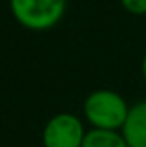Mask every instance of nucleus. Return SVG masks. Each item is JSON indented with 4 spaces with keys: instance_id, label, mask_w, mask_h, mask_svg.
Wrapping results in <instances>:
<instances>
[{
    "instance_id": "2",
    "label": "nucleus",
    "mask_w": 146,
    "mask_h": 147,
    "mask_svg": "<svg viewBox=\"0 0 146 147\" xmlns=\"http://www.w3.org/2000/svg\"><path fill=\"white\" fill-rule=\"evenodd\" d=\"M68 0H10L13 19L26 30L45 32L64 19Z\"/></svg>"
},
{
    "instance_id": "3",
    "label": "nucleus",
    "mask_w": 146,
    "mask_h": 147,
    "mask_svg": "<svg viewBox=\"0 0 146 147\" xmlns=\"http://www.w3.org/2000/svg\"><path fill=\"white\" fill-rule=\"evenodd\" d=\"M86 129L79 115L60 112L45 123L41 130L43 147H83Z\"/></svg>"
},
{
    "instance_id": "5",
    "label": "nucleus",
    "mask_w": 146,
    "mask_h": 147,
    "mask_svg": "<svg viewBox=\"0 0 146 147\" xmlns=\"http://www.w3.org/2000/svg\"><path fill=\"white\" fill-rule=\"evenodd\" d=\"M83 147H129L122 130L90 129L86 130Z\"/></svg>"
},
{
    "instance_id": "1",
    "label": "nucleus",
    "mask_w": 146,
    "mask_h": 147,
    "mask_svg": "<svg viewBox=\"0 0 146 147\" xmlns=\"http://www.w3.org/2000/svg\"><path fill=\"white\" fill-rule=\"evenodd\" d=\"M128 100L114 90H96L84 99L83 114L92 129L120 130L129 112Z\"/></svg>"
},
{
    "instance_id": "4",
    "label": "nucleus",
    "mask_w": 146,
    "mask_h": 147,
    "mask_svg": "<svg viewBox=\"0 0 146 147\" xmlns=\"http://www.w3.org/2000/svg\"><path fill=\"white\" fill-rule=\"evenodd\" d=\"M120 130L129 147H146V99L129 106L128 117Z\"/></svg>"
},
{
    "instance_id": "7",
    "label": "nucleus",
    "mask_w": 146,
    "mask_h": 147,
    "mask_svg": "<svg viewBox=\"0 0 146 147\" xmlns=\"http://www.w3.org/2000/svg\"><path fill=\"white\" fill-rule=\"evenodd\" d=\"M141 73H143V78H144V82H146V52H144V56H143V63H141Z\"/></svg>"
},
{
    "instance_id": "6",
    "label": "nucleus",
    "mask_w": 146,
    "mask_h": 147,
    "mask_svg": "<svg viewBox=\"0 0 146 147\" xmlns=\"http://www.w3.org/2000/svg\"><path fill=\"white\" fill-rule=\"evenodd\" d=\"M120 4L129 15H137V17L146 15V0H120Z\"/></svg>"
}]
</instances>
